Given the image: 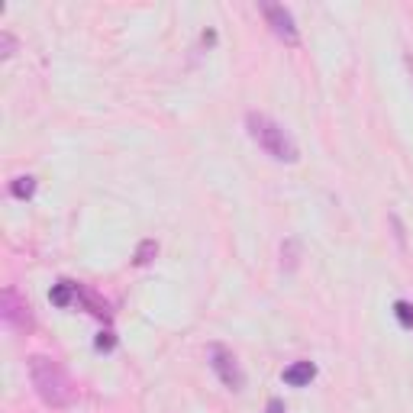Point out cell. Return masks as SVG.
Returning a JSON list of instances; mask_svg holds the SVG:
<instances>
[{
  "label": "cell",
  "mask_w": 413,
  "mask_h": 413,
  "mask_svg": "<svg viewBox=\"0 0 413 413\" xmlns=\"http://www.w3.org/2000/svg\"><path fill=\"white\" fill-rule=\"evenodd\" d=\"M29 378H33L39 400L45 407H52V410H65V407H71L78 400L75 381L68 378V371L49 355H33L29 358Z\"/></svg>",
  "instance_id": "obj_1"
},
{
  "label": "cell",
  "mask_w": 413,
  "mask_h": 413,
  "mask_svg": "<svg viewBox=\"0 0 413 413\" xmlns=\"http://www.w3.org/2000/svg\"><path fill=\"white\" fill-rule=\"evenodd\" d=\"M245 129H249V136L259 143V149H265L271 159H278V161H297L300 159L297 143L291 139V133L281 126L278 119H271L268 113H259V110L245 113Z\"/></svg>",
  "instance_id": "obj_2"
},
{
  "label": "cell",
  "mask_w": 413,
  "mask_h": 413,
  "mask_svg": "<svg viewBox=\"0 0 413 413\" xmlns=\"http://www.w3.org/2000/svg\"><path fill=\"white\" fill-rule=\"evenodd\" d=\"M0 317H3V323H7L10 329H17V333H29V329L36 326L33 310L26 304V297L10 284L3 287V297H0Z\"/></svg>",
  "instance_id": "obj_3"
},
{
  "label": "cell",
  "mask_w": 413,
  "mask_h": 413,
  "mask_svg": "<svg viewBox=\"0 0 413 413\" xmlns=\"http://www.w3.org/2000/svg\"><path fill=\"white\" fill-rule=\"evenodd\" d=\"M207 355H210V368L217 371V378L223 381L229 391H242L245 375H242V368H239V358L233 355V349H226V346H219V342H213Z\"/></svg>",
  "instance_id": "obj_4"
},
{
  "label": "cell",
  "mask_w": 413,
  "mask_h": 413,
  "mask_svg": "<svg viewBox=\"0 0 413 413\" xmlns=\"http://www.w3.org/2000/svg\"><path fill=\"white\" fill-rule=\"evenodd\" d=\"M261 13H265V20H268V26L275 29V36H278L281 43H287V45L300 43L297 23H294V17H291V10H287L284 3H261Z\"/></svg>",
  "instance_id": "obj_5"
},
{
  "label": "cell",
  "mask_w": 413,
  "mask_h": 413,
  "mask_svg": "<svg viewBox=\"0 0 413 413\" xmlns=\"http://www.w3.org/2000/svg\"><path fill=\"white\" fill-rule=\"evenodd\" d=\"M313 378H317V365L313 362H294L284 368V384H291V388H307Z\"/></svg>",
  "instance_id": "obj_6"
},
{
  "label": "cell",
  "mask_w": 413,
  "mask_h": 413,
  "mask_svg": "<svg viewBox=\"0 0 413 413\" xmlns=\"http://www.w3.org/2000/svg\"><path fill=\"white\" fill-rule=\"evenodd\" d=\"M81 294V284H75V281H59V284L52 287V304L55 307H71V300Z\"/></svg>",
  "instance_id": "obj_7"
},
{
  "label": "cell",
  "mask_w": 413,
  "mask_h": 413,
  "mask_svg": "<svg viewBox=\"0 0 413 413\" xmlns=\"http://www.w3.org/2000/svg\"><path fill=\"white\" fill-rule=\"evenodd\" d=\"M297 261H300V242L297 239H284V245H281V268L294 271Z\"/></svg>",
  "instance_id": "obj_8"
},
{
  "label": "cell",
  "mask_w": 413,
  "mask_h": 413,
  "mask_svg": "<svg viewBox=\"0 0 413 413\" xmlns=\"http://www.w3.org/2000/svg\"><path fill=\"white\" fill-rule=\"evenodd\" d=\"M81 300H85L87 307H91V313L94 317H101V320H110V307H107V300H101V297L97 294H91V291H85V287H81Z\"/></svg>",
  "instance_id": "obj_9"
},
{
  "label": "cell",
  "mask_w": 413,
  "mask_h": 413,
  "mask_svg": "<svg viewBox=\"0 0 413 413\" xmlns=\"http://www.w3.org/2000/svg\"><path fill=\"white\" fill-rule=\"evenodd\" d=\"M10 194L17 197V201H29V197L36 194V177H17L13 184H10Z\"/></svg>",
  "instance_id": "obj_10"
},
{
  "label": "cell",
  "mask_w": 413,
  "mask_h": 413,
  "mask_svg": "<svg viewBox=\"0 0 413 413\" xmlns=\"http://www.w3.org/2000/svg\"><path fill=\"white\" fill-rule=\"evenodd\" d=\"M155 255H159V242H155V239H143L139 249H136V259L133 261H136V265H149Z\"/></svg>",
  "instance_id": "obj_11"
},
{
  "label": "cell",
  "mask_w": 413,
  "mask_h": 413,
  "mask_svg": "<svg viewBox=\"0 0 413 413\" xmlns=\"http://www.w3.org/2000/svg\"><path fill=\"white\" fill-rule=\"evenodd\" d=\"M394 317H397V323H400L404 329H413V304L397 300V304H394Z\"/></svg>",
  "instance_id": "obj_12"
},
{
  "label": "cell",
  "mask_w": 413,
  "mask_h": 413,
  "mask_svg": "<svg viewBox=\"0 0 413 413\" xmlns=\"http://www.w3.org/2000/svg\"><path fill=\"white\" fill-rule=\"evenodd\" d=\"M13 52H17V39H13V36L3 29V33H0V55H3V59H10Z\"/></svg>",
  "instance_id": "obj_13"
},
{
  "label": "cell",
  "mask_w": 413,
  "mask_h": 413,
  "mask_svg": "<svg viewBox=\"0 0 413 413\" xmlns=\"http://www.w3.org/2000/svg\"><path fill=\"white\" fill-rule=\"evenodd\" d=\"M117 346V336H113V333H101V336H97V349H101V352H107V349H113Z\"/></svg>",
  "instance_id": "obj_14"
},
{
  "label": "cell",
  "mask_w": 413,
  "mask_h": 413,
  "mask_svg": "<svg viewBox=\"0 0 413 413\" xmlns=\"http://www.w3.org/2000/svg\"><path fill=\"white\" fill-rule=\"evenodd\" d=\"M265 413H287L284 400H281V397H271V400H268V407H265Z\"/></svg>",
  "instance_id": "obj_15"
}]
</instances>
